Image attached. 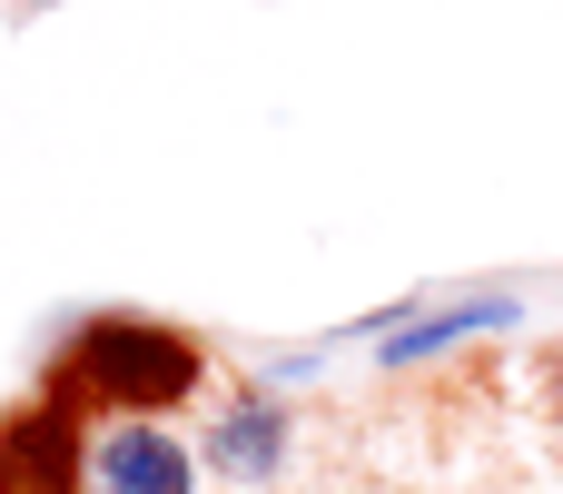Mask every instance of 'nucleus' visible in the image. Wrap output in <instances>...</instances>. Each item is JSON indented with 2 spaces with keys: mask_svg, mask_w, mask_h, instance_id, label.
<instances>
[{
  "mask_svg": "<svg viewBox=\"0 0 563 494\" xmlns=\"http://www.w3.org/2000/svg\"><path fill=\"white\" fill-rule=\"evenodd\" d=\"M208 386V347L188 327H158V317H89L59 337L49 356V406L89 416V406H119V416H168Z\"/></svg>",
  "mask_w": 563,
  "mask_h": 494,
  "instance_id": "f257e3e1",
  "label": "nucleus"
},
{
  "mask_svg": "<svg viewBox=\"0 0 563 494\" xmlns=\"http://www.w3.org/2000/svg\"><path fill=\"white\" fill-rule=\"evenodd\" d=\"M79 416L69 406H49V396H30V406H10L0 416V494H79Z\"/></svg>",
  "mask_w": 563,
  "mask_h": 494,
  "instance_id": "f03ea898",
  "label": "nucleus"
},
{
  "mask_svg": "<svg viewBox=\"0 0 563 494\" xmlns=\"http://www.w3.org/2000/svg\"><path fill=\"white\" fill-rule=\"evenodd\" d=\"M198 455L158 426V416H119L109 436H89V494H188Z\"/></svg>",
  "mask_w": 563,
  "mask_h": 494,
  "instance_id": "7ed1b4c3",
  "label": "nucleus"
},
{
  "mask_svg": "<svg viewBox=\"0 0 563 494\" xmlns=\"http://www.w3.org/2000/svg\"><path fill=\"white\" fill-rule=\"evenodd\" d=\"M287 455H297V426H287V406H277L267 386H247L238 406H218V426H208V465H218L228 485H277Z\"/></svg>",
  "mask_w": 563,
  "mask_h": 494,
  "instance_id": "20e7f679",
  "label": "nucleus"
},
{
  "mask_svg": "<svg viewBox=\"0 0 563 494\" xmlns=\"http://www.w3.org/2000/svg\"><path fill=\"white\" fill-rule=\"evenodd\" d=\"M485 327H515V297H455V307H435V317L396 327V337H386V366L445 356V347H465V337H485Z\"/></svg>",
  "mask_w": 563,
  "mask_h": 494,
  "instance_id": "39448f33",
  "label": "nucleus"
},
{
  "mask_svg": "<svg viewBox=\"0 0 563 494\" xmlns=\"http://www.w3.org/2000/svg\"><path fill=\"white\" fill-rule=\"evenodd\" d=\"M544 406H554V426H563V347L544 356Z\"/></svg>",
  "mask_w": 563,
  "mask_h": 494,
  "instance_id": "423d86ee",
  "label": "nucleus"
}]
</instances>
